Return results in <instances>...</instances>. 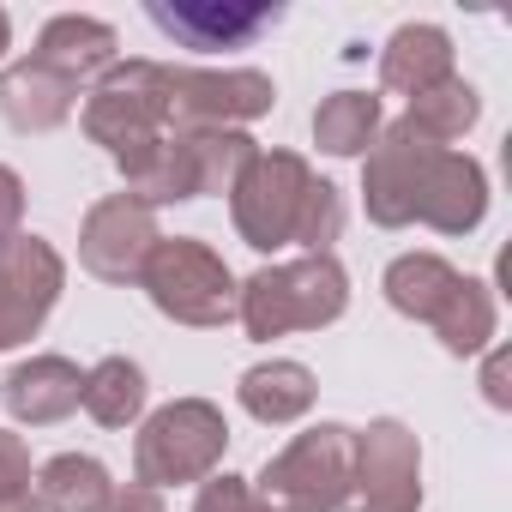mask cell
I'll list each match as a JSON object with an SVG mask.
<instances>
[{
  "mask_svg": "<svg viewBox=\"0 0 512 512\" xmlns=\"http://www.w3.org/2000/svg\"><path fill=\"white\" fill-rule=\"evenodd\" d=\"M344 308H350V272L338 266V253H296V260L260 266L235 296L241 332L260 344L290 332H320L344 320Z\"/></svg>",
  "mask_w": 512,
  "mask_h": 512,
  "instance_id": "1",
  "label": "cell"
},
{
  "mask_svg": "<svg viewBox=\"0 0 512 512\" xmlns=\"http://www.w3.org/2000/svg\"><path fill=\"white\" fill-rule=\"evenodd\" d=\"M350 464H356V428L314 422L278 458H266V470L247 488H253V500H260L266 512H344Z\"/></svg>",
  "mask_w": 512,
  "mask_h": 512,
  "instance_id": "2",
  "label": "cell"
},
{
  "mask_svg": "<svg viewBox=\"0 0 512 512\" xmlns=\"http://www.w3.org/2000/svg\"><path fill=\"white\" fill-rule=\"evenodd\" d=\"M229 452V422L211 398H175L163 410L145 416L139 440H133V482L139 488H181V482H205L217 476Z\"/></svg>",
  "mask_w": 512,
  "mask_h": 512,
  "instance_id": "3",
  "label": "cell"
},
{
  "mask_svg": "<svg viewBox=\"0 0 512 512\" xmlns=\"http://www.w3.org/2000/svg\"><path fill=\"white\" fill-rule=\"evenodd\" d=\"M139 284H145V296H151V308H157L163 320L199 326V332L229 326V320H235V296H241L235 272L223 266V253H211V247L193 241V235H163V241L151 247Z\"/></svg>",
  "mask_w": 512,
  "mask_h": 512,
  "instance_id": "4",
  "label": "cell"
},
{
  "mask_svg": "<svg viewBox=\"0 0 512 512\" xmlns=\"http://www.w3.org/2000/svg\"><path fill=\"white\" fill-rule=\"evenodd\" d=\"M169 133V67L163 61H115L85 97V139L109 157Z\"/></svg>",
  "mask_w": 512,
  "mask_h": 512,
  "instance_id": "5",
  "label": "cell"
},
{
  "mask_svg": "<svg viewBox=\"0 0 512 512\" xmlns=\"http://www.w3.org/2000/svg\"><path fill=\"white\" fill-rule=\"evenodd\" d=\"M308 187H314V169L308 157L296 151H260L235 193H229V217H235V235L253 247V253H278L296 241V223H302V205H308Z\"/></svg>",
  "mask_w": 512,
  "mask_h": 512,
  "instance_id": "6",
  "label": "cell"
},
{
  "mask_svg": "<svg viewBox=\"0 0 512 512\" xmlns=\"http://www.w3.org/2000/svg\"><path fill=\"white\" fill-rule=\"evenodd\" d=\"M278 85L253 67H169V127L175 133H217V127H247L272 115Z\"/></svg>",
  "mask_w": 512,
  "mask_h": 512,
  "instance_id": "7",
  "label": "cell"
},
{
  "mask_svg": "<svg viewBox=\"0 0 512 512\" xmlns=\"http://www.w3.org/2000/svg\"><path fill=\"white\" fill-rule=\"evenodd\" d=\"M416 506H422V440L398 416L356 428L344 512H416Z\"/></svg>",
  "mask_w": 512,
  "mask_h": 512,
  "instance_id": "8",
  "label": "cell"
},
{
  "mask_svg": "<svg viewBox=\"0 0 512 512\" xmlns=\"http://www.w3.org/2000/svg\"><path fill=\"white\" fill-rule=\"evenodd\" d=\"M67 290V260L43 235H7L0 241V350H19L43 332Z\"/></svg>",
  "mask_w": 512,
  "mask_h": 512,
  "instance_id": "9",
  "label": "cell"
},
{
  "mask_svg": "<svg viewBox=\"0 0 512 512\" xmlns=\"http://www.w3.org/2000/svg\"><path fill=\"white\" fill-rule=\"evenodd\" d=\"M434 151L440 145H428L404 121L380 127V139L362 157V211H368V223H380V229H410L416 223V205H422V181H428Z\"/></svg>",
  "mask_w": 512,
  "mask_h": 512,
  "instance_id": "10",
  "label": "cell"
},
{
  "mask_svg": "<svg viewBox=\"0 0 512 512\" xmlns=\"http://www.w3.org/2000/svg\"><path fill=\"white\" fill-rule=\"evenodd\" d=\"M157 241H163L157 211L139 205L133 193H109L79 223V266L91 278H103V284H139V272H145Z\"/></svg>",
  "mask_w": 512,
  "mask_h": 512,
  "instance_id": "11",
  "label": "cell"
},
{
  "mask_svg": "<svg viewBox=\"0 0 512 512\" xmlns=\"http://www.w3.org/2000/svg\"><path fill=\"white\" fill-rule=\"evenodd\" d=\"M145 13L181 49H247L284 19L272 0H151Z\"/></svg>",
  "mask_w": 512,
  "mask_h": 512,
  "instance_id": "12",
  "label": "cell"
},
{
  "mask_svg": "<svg viewBox=\"0 0 512 512\" xmlns=\"http://www.w3.org/2000/svg\"><path fill=\"white\" fill-rule=\"evenodd\" d=\"M482 217H488V169L470 151H434L416 223H428L440 235H470Z\"/></svg>",
  "mask_w": 512,
  "mask_h": 512,
  "instance_id": "13",
  "label": "cell"
},
{
  "mask_svg": "<svg viewBox=\"0 0 512 512\" xmlns=\"http://www.w3.org/2000/svg\"><path fill=\"white\" fill-rule=\"evenodd\" d=\"M85 398V374L79 362L67 356H31L19 362L7 380H0V404L19 428H49V422H67Z\"/></svg>",
  "mask_w": 512,
  "mask_h": 512,
  "instance_id": "14",
  "label": "cell"
},
{
  "mask_svg": "<svg viewBox=\"0 0 512 512\" xmlns=\"http://www.w3.org/2000/svg\"><path fill=\"white\" fill-rule=\"evenodd\" d=\"M73 103H79V85L49 73L43 61H13L0 73V115L19 133H55L73 115Z\"/></svg>",
  "mask_w": 512,
  "mask_h": 512,
  "instance_id": "15",
  "label": "cell"
},
{
  "mask_svg": "<svg viewBox=\"0 0 512 512\" xmlns=\"http://www.w3.org/2000/svg\"><path fill=\"white\" fill-rule=\"evenodd\" d=\"M115 31L103 25V19H85V13H61V19H49L43 25V37H37V49H31V61H43L49 73H61V79H73V85H85V79H103L109 67H115Z\"/></svg>",
  "mask_w": 512,
  "mask_h": 512,
  "instance_id": "16",
  "label": "cell"
},
{
  "mask_svg": "<svg viewBox=\"0 0 512 512\" xmlns=\"http://www.w3.org/2000/svg\"><path fill=\"white\" fill-rule=\"evenodd\" d=\"M235 398H241V410H247L253 422L290 428V422H302V416L314 410L320 380H314V368H302V362H290V356H272V362H260V368L241 374Z\"/></svg>",
  "mask_w": 512,
  "mask_h": 512,
  "instance_id": "17",
  "label": "cell"
},
{
  "mask_svg": "<svg viewBox=\"0 0 512 512\" xmlns=\"http://www.w3.org/2000/svg\"><path fill=\"white\" fill-rule=\"evenodd\" d=\"M440 79H452V37L440 25H398L380 49V85L422 97Z\"/></svg>",
  "mask_w": 512,
  "mask_h": 512,
  "instance_id": "18",
  "label": "cell"
},
{
  "mask_svg": "<svg viewBox=\"0 0 512 512\" xmlns=\"http://www.w3.org/2000/svg\"><path fill=\"white\" fill-rule=\"evenodd\" d=\"M115 169H121L127 193H133L139 205H151V211H157V205H181V199H193V163H187L181 133H163V139H145V145L121 151Z\"/></svg>",
  "mask_w": 512,
  "mask_h": 512,
  "instance_id": "19",
  "label": "cell"
},
{
  "mask_svg": "<svg viewBox=\"0 0 512 512\" xmlns=\"http://www.w3.org/2000/svg\"><path fill=\"white\" fill-rule=\"evenodd\" d=\"M464 284V272L458 266H446L440 253H398V260L386 266V278H380V290H386V302L404 314V320H422V326H434L440 320V308L452 302V290Z\"/></svg>",
  "mask_w": 512,
  "mask_h": 512,
  "instance_id": "20",
  "label": "cell"
},
{
  "mask_svg": "<svg viewBox=\"0 0 512 512\" xmlns=\"http://www.w3.org/2000/svg\"><path fill=\"white\" fill-rule=\"evenodd\" d=\"M37 512H109L115 506V476L91 452H61L37 470Z\"/></svg>",
  "mask_w": 512,
  "mask_h": 512,
  "instance_id": "21",
  "label": "cell"
},
{
  "mask_svg": "<svg viewBox=\"0 0 512 512\" xmlns=\"http://www.w3.org/2000/svg\"><path fill=\"white\" fill-rule=\"evenodd\" d=\"M482 121V97H476V85L470 79H440V85H428L422 97H410V115H404V127L410 133H422L428 145H452V139H464L470 127Z\"/></svg>",
  "mask_w": 512,
  "mask_h": 512,
  "instance_id": "22",
  "label": "cell"
},
{
  "mask_svg": "<svg viewBox=\"0 0 512 512\" xmlns=\"http://www.w3.org/2000/svg\"><path fill=\"white\" fill-rule=\"evenodd\" d=\"M145 398H151V386H145V368L139 362H127V356H103L91 374H85V410H91V422H103V428H133L139 416H145Z\"/></svg>",
  "mask_w": 512,
  "mask_h": 512,
  "instance_id": "23",
  "label": "cell"
},
{
  "mask_svg": "<svg viewBox=\"0 0 512 512\" xmlns=\"http://www.w3.org/2000/svg\"><path fill=\"white\" fill-rule=\"evenodd\" d=\"M380 139V97L368 91H338L314 109V145L326 157H368V145Z\"/></svg>",
  "mask_w": 512,
  "mask_h": 512,
  "instance_id": "24",
  "label": "cell"
},
{
  "mask_svg": "<svg viewBox=\"0 0 512 512\" xmlns=\"http://www.w3.org/2000/svg\"><path fill=\"white\" fill-rule=\"evenodd\" d=\"M181 145H187V163H193V199H205V193H235L241 169L260 157V145H253L247 133H235V127L181 133Z\"/></svg>",
  "mask_w": 512,
  "mask_h": 512,
  "instance_id": "25",
  "label": "cell"
},
{
  "mask_svg": "<svg viewBox=\"0 0 512 512\" xmlns=\"http://www.w3.org/2000/svg\"><path fill=\"white\" fill-rule=\"evenodd\" d=\"M428 332L440 338L446 356H482L494 344V296H488V284L482 278H464Z\"/></svg>",
  "mask_w": 512,
  "mask_h": 512,
  "instance_id": "26",
  "label": "cell"
},
{
  "mask_svg": "<svg viewBox=\"0 0 512 512\" xmlns=\"http://www.w3.org/2000/svg\"><path fill=\"white\" fill-rule=\"evenodd\" d=\"M344 235V193L332 187V181H320L314 175V187H308V205H302V223H296V241L290 247H302V253H332V241Z\"/></svg>",
  "mask_w": 512,
  "mask_h": 512,
  "instance_id": "27",
  "label": "cell"
},
{
  "mask_svg": "<svg viewBox=\"0 0 512 512\" xmlns=\"http://www.w3.org/2000/svg\"><path fill=\"white\" fill-rule=\"evenodd\" d=\"M7 506H31V446L0 428V512Z\"/></svg>",
  "mask_w": 512,
  "mask_h": 512,
  "instance_id": "28",
  "label": "cell"
},
{
  "mask_svg": "<svg viewBox=\"0 0 512 512\" xmlns=\"http://www.w3.org/2000/svg\"><path fill=\"white\" fill-rule=\"evenodd\" d=\"M193 512H266L260 500H253V488L241 482V476H205L199 482V500H193Z\"/></svg>",
  "mask_w": 512,
  "mask_h": 512,
  "instance_id": "29",
  "label": "cell"
},
{
  "mask_svg": "<svg viewBox=\"0 0 512 512\" xmlns=\"http://www.w3.org/2000/svg\"><path fill=\"white\" fill-rule=\"evenodd\" d=\"M19 223H25V181H19V169L0 163V241L19 235Z\"/></svg>",
  "mask_w": 512,
  "mask_h": 512,
  "instance_id": "30",
  "label": "cell"
},
{
  "mask_svg": "<svg viewBox=\"0 0 512 512\" xmlns=\"http://www.w3.org/2000/svg\"><path fill=\"white\" fill-rule=\"evenodd\" d=\"M506 374H512V356H506V350H488V362H482V398H488L494 410H512V386H506Z\"/></svg>",
  "mask_w": 512,
  "mask_h": 512,
  "instance_id": "31",
  "label": "cell"
},
{
  "mask_svg": "<svg viewBox=\"0 0 512 512\" xmlns=\"http://www.w3.org/2000/svg\"><path fill=\"white\" fill-rule=\"evenodd\" d=\"M109 512H163V494H157V488L127 482V488H115V506H109Z\"/></svg>",
  "mask_w": 512,
  "mask_h": 512,
  "instance_id": "32",
  "label": "cell"
},
{
  "mask_svg": "<svg viewBox=\"0 0 512 512\" xmlns=\"http://www.w3.org/2000/svg\"><path fill=\"white\" fill-rule=\"evenodd\" d=\"M7 43H13V19L0 13V55H7Z\"/></svg>",
  "mask_w": 512,
  "mask_h": 512,
  "instance_id": "33",
  "label": "cell"
},
{
  "mask_svg": "<svg viewBox=\"0 0 512 512\" xmlns=\"http://www.w3.org/2000/svg\"><path fill=\"white\" fill-rule=\"evenodd\" d=\"M7 512H37V506H7Z\"/></svg>",
  "mask_w": 512,
  "mask_h": 512,
  "instance_id": "34",
  "label": "cell"
}]
</instances>
